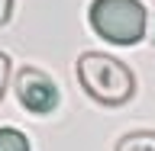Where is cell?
<instances>
[{
  "mask_svg": "<svg viewBox=\"0 0 155 151\" xmlns=\"http://www.w3.org/2000/svg\"><path fill=\"white\" fill-rule=\"evenodd\" d=\"M74 74H78L81 90L100 106H123L136 96V74L113 55L81 52Z\"/></svg>",
  "mask_w": 155,
  "mask_h": 151,
  "instance_id": "cell-1",
  "label": "cell"
},
{
  "mask_svg": "<svg viewBox=\"0 0 155 151\" xmlns=\"http://www.w3.org/2000/svg\"><path fill=\"white\" fill-rule=\"evenodd\" d=\"M87 16L91 29L113 45H136L149 29V13L139 0H94Z\"/></svg>",
  "mask_w": 155,
  "mask_h": 151,
  "instance_id": "cell-2",
  "label": "cell"
},
{
  "mask_svg": "<svg viewBox=\"0 0 155 151\" xmlns=\"http://www.w3.org/2000/svg\"><path fill=\"white\" fill-rule=\"evenodd\" d=\"M13 90H16V100L23 109H29L32 116H48L58 106V87L55 80L39 71L32 64H23L13 74Z\"/></svg>",
  "mask_w": 155,
  "mask_h": 151,
  "instance_id": "cell-3",
  "label": "cell"
},
{
  "mask_svg": "<svg viewBox=\"0 0 155 151\" xmlns=\"http://www.w3.org/2000/svg\"><path fill=\"white\" fill-rule=\"evenodd\" d=\"M113 151H155V132L152 129H136V132H126Z\"/></svg>",
  "mask_w": 155,
  "mask_h": 151,
  "instance_id": "cell-4",
  "label": "cell"
},
{
  "mask_svg": "<svg viewBox=\"0 0 155 151\" xmlns=\"http://www.w3.org/2000/svg\"><path fill=\"white\" fill-rule=\"evenodd\" d=\"M0 151H29V138L13 125L0 129Z\"/></svg>",
  "mask_w": 155,
  "mask_h": 151,
  "instance_id": "cell-5",
  "label": "cell"
},
{
  "mask_svg": "<svg viewBox=\"0 0 155 151\" xmlns=\"http://www.w3.org/2000/svg\"><path fill=\"white\" fill-rule=\"evenodd\" d=\"M7 84H10V55L0 52V100L7 93Z\"/></svg>",
  "mask_w": 155,
  "mask_h": 151,
  "instance_id": "cell-6",
  "label": "cell"
},
{
  "mask_svg": "<svg viewBox=\"0 0 155 151\" xmlns=\"http://www.w3.org/2000/svg\"><path fill=\"white\" fill-rule=\"evenodd\" d=\"M10 13H13V0H0V26L10 23Z\"/></svg>",
  "mask_w": 155,
  "mask_h": 151,
  "instance_id": "cell-7",
  "label": "cell"
},
{
  "mask_svg": "<svg viewBox=\"0 0 155 151\" xmlns=\"http://www.w3.org/2000/svg\"><path fill=\"white\" fill-rule=\"evenodd\" d=\"M152 45H155V19H152Z\"/></svg>",
  "mask_w": 155,
  "mask_h": 151,
  "instance_id": "cell-8",
  "label": "cell"
}]
</instances>
